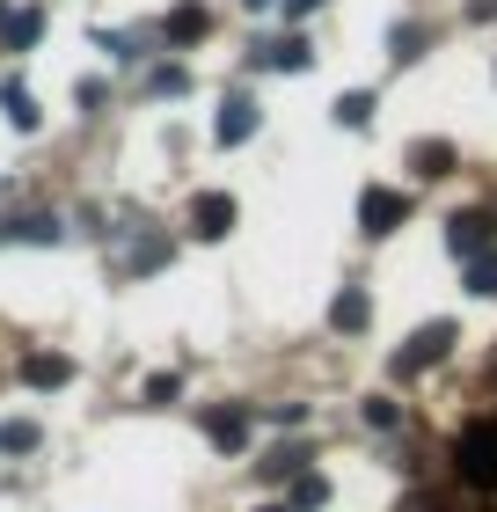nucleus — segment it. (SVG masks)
Here are the masks:
<instances>
[{
	"mask_svg": "<svg viewBox=\"0 0 497 512\" xmlns=\"http://www.w3.org/2000/svg\"><path fill=\"white\" fill-rule=\"evenodd\" d=\"M454 469H461V483H476V491H497V417H483V425L461 432Z\"/></svg>",
	"mask_w": 497,
	"mask_h": 512,
	"instance_id": "obj_1",
	"label": "nucleus"
},
{
	"mask_svg": "<svg viewBox=\"0 0 497 512\" xmlns=\"http://www.w3.org/2000/svg\"><path fill=\"white\" fill-rule=\"evenodd\" d=\"M446 352H454V322H424V330L395 352V374L410 381V374H424V366H439Z\"/></svg>",
	"mask_w": 497,
	"mask_h": 512,
	"instance_id": "obj_2",
	"label": "nucleus"
},
{
	"mask_svg": "<svg viewBox=\"0 0 497 512\" xmlns=\"http://www.w3.org/2000/svg\"><path fill=\"white\" fill-rule=\"evenodd\" d=\"M490 235H497V213H490V205H468V213L446 220V249H454V256H483Z\"/></svg>",
	"mask_w": 497,
	"mask_h": 512,
	"instance_id": "obj_3",
	"label": "nucleus"
},
{
	"mask_svg": "<svg viewBox=\"0 0 497 512\" xmlns=\"http://www.w3.org/2000/svg\"><path fill=\"white\" fill-rule=\"evenodd\" d=\"M205 439H212L220 454H242V447H249V403H212V410H205Z\"/></svg>",
	"mask_w": 497,
	"mask_h": 512,
	"instance_id": "obj_4",
	"label": "nucleus"
},
{
	"mask_svg": "<svg viewBox=\"0 0 497 512\" xmlns=\"http://www.w3.org/2000/svg\"><path fill=\"white\" fill-rule=\"evenodd\" d=\"M402 220H410V198H402V191H381V183H373V191L359 198V227H366V235H395Z\"/></svg>",
	"mask_w": 497,
	"mask_h": 512,
	"instance_id": "obj_5",
	"label": "nucleus"
},
{
	"mask_svg": "<svg viewBox=\"0 0 497 512\" xmlns=\"http://www.w3.org/2000/svg\"><path fill=\"white\" fill-rule=\"evenodd\" d=\"M191 235H198V242L234 235V198H227V191H198V198H191Z\"/></svg>",
	"mask_w": 497,
	"mask_h": 512,
	"instance_id": "obj_6",
	"label": "nucleus"
},
{
	"mask_svg": "<svg viewBox=\"0 0 497 512\" xmlns=\"http://www.w3.org/2000/svg\"><path fill=\"white\" fill-rule=\"evenodd\" d=\"M212 30V15H205V0H176V8H169V22H161V37H169L176 44V52H191V44Z\"/></svg>",
	"mask_w": 497,
	"mask_h": 512,
	"instance_id": "obj_7",
	"label": "nucleus"
},
{
	"mask_svg": "<svg viewBox=\"0 0 497 512\" xmlns=\"http://www.w3.org/2000/svg\"><path fill=\"white\" fill-rule=\"evenodd\" d=\"M249 132H256V103L242 96V88H234V96L220 103V118H212V139H220V147H242Z\"/></svg>",
	"mask_w": 497,
	"mask_h": 512,
	"instance_id": "obj_8",
	"label": "nucleus"
},
{
	"mask_svg": "<svg viewBox=\"0 0 497 512\" xmlns=\"http://www.w3.org/2000/svg\"><path fill=\"white\" fill-rule=\"evenodd\" d=\"M366 322H373V300H366V286H344L337 300H329V330H337V337H359Z\"/></svg>",
	"mask_w": 497,
	"mask_h": 512,
	"instance_id": "obj_9",
	"label": "nucleus"
},
{
	"mask_svg": "<svg viewBox=\"0 0 497 512\" xmlns=\"http://www.w3.org/2000/svg\"><path fill=\"white\" fill-rule=\"evenodd\" d=\"M22 381H30V388H66V381H74V359H66V352H30V359H22Z\"/></svg>",
	"mask_w": 497,
	"mask_h": 512,
	"instance_id": "obj_10",
	"label": "nucleus"
},
{
	"mask_svg": "<svg viewBox=\"0 0 497 512\" xmlns=\"http://www.w3.org/2000/svg\"><path fill=\"white\" fill-rule=\"evenodd\" d=\"M0 110H8L15 132H37V125H44V110H37V96H30L22 81H0Z\"/></svg>",
	"mask_w": 497,
	"mask_h": 512,
	"instance_id": "obj_11",
	"label": "nucleus"
},
{
	"mask_svg": "<svg viewBox=\"0 0 497 512\" xmlns=\"http://www.w3.org/2000/svg\"><path fill=\"white\" fill-rule=\"evenodd\" d=\"M410 169L432 183V176H454V147H446V139H417L410 147Z\"/></svg>",
	"mask_w": 497,
	"mask_h": 512,
	"instance_id": "obj_12",
	"label": "nucleus"
},
{
	"mask_svg": "<svg viewBox=\"0 0 497 512\" xmlns=\"http://www.w3.org/2000/svg\"><path fill=\"white\" fill-rule=\"evenodd\" d=\"M37 37H44V8H15L8 30H0V44H8V52H30Z\"/></svg>",
	"mask_w": 497,
	"mask_h": 512,
	"instance_id": "obj_13",
	"label": "nucleus"
},
{
	"mask_svg": "<svg viewBox=\"0 0 497 512\" xmlns=\"http://www.w3.org/2000/svg\"><path fill=\"white\" fill-rule=\"evenodd\" d=\"M256 66H278V74H300V66H307V44H300V37H278V44H256Z\"/></svg>",
	"mask_w": 497,
	"mask_h": 512,
	"instance_id": "obj_14",
	"label": "nucleus"
},
{
	"mask_svg": "<svg viewBox=\"0 0 497 512\" xmlns=\"http://www.w3.org/2000/svg\"><path fill=\"white\" fill-rule=\"evenodd\" d=\"M468 293H476V300H497V249L468 256Z\"/></svg>",
	"mask_w": 497,
	"mask_h": 512,
	"instance_id": "obj_15",
	"label": "nucleus"
},
{
	"mask_svg": "<svg viewBox=\"0 0 497 512\" xmlns=\"http://www.w3.org/2000/svg\"><path fill=\"white\" fill-rule=\"evenodd\" d=\"M8 235H22V242H59L66 227H59L52 213H30V220H8Z\"/></svg>",
	"mask_w": 497,
	"mask_h": 512,
	"instance_id": "obj_16",
	"label": "nucleus"
},
{
	"mask_svg": "<svg viewBox=\"0 0 497 512\" xmlns=\"http://www.w3.org/2000/svg\"><path fill=\"white\" fill-rule=\"evenodd\" d=\"M37 447V425L30 417H8V425H0V454H30Z\"/></svg>",
	"mask_w": 497,
	"mask_h": 512,
	"instance_id": "obj_17",
	"label": "nucleus"
},
{
	"mask_svg": "<svg viewBox=\"0 0 497 512\" xmlns=\"http://www.w3.org/2000/svg\"><path fill=\"white\" fill-rule=\"evenodd\" d=\"M366 118H373V96H359V88H351V96L337 103V125H351V132H359Z\"/></svg>",
	"mask_w": 497,
	"mask_h": 512,
	"instance_id": "obj_18",
	"label": "nucleus"
},
{
	"mask_svg": "<svg viewBox=\"0 0 497 512\" xmlns=\"http://www.w3.org/2000/svg\"><path fill=\"white\" fill-rule=\"evenodd\" d=\"M293 505H300V512L329 505V483H322V476H300V483H293Z\"/></svg>",
	"mask_w": 497,
	"mask_h": 512,
	"instance_id": "obj_19",
	"label": "nucleus"
},
{
	"mask_svg": "<svg viewBox=\"0 0 497 512\" xmlns=\"http://www.w3.org/2000/svg\"><path fill=\"white\" fill-rule=\"evenodd\" d=\"M359 417H366L373 432H388V425H395V403H388V395H366V403H359Z\"/></svg>",
	"mask_w": 497,
	"mask_h": 512,
	"instance_id": "obj_20",
	"label": "nucleus"
},
{
	"mask_svg": "<svg viewBox=\"0 0 497 512\" xmlns=\"http://www.w3.org/2000/svg\"><path fill=\"white\" fill-rule=\"evenodd\" d=\"M147 96H183V66H161V74H147Z\"/></svg>",
	"mask_w": 497,
	"mask_h": 512,
	"instance_id": "obj_21",
	"label": "nucleus"
},
{
	"mask_svg": "<svg viewBox=\"0 0 497 512\" xmlns=\"http://www.w3.org/2000/svg\"><path fill=\"white\" fill-rule=\"evenodd\" d=\"M417 44H424L417 22H395V59H417Z\"/></svg>",
	"mask_w": 497,
	"mask_h": 512,
	"instance_id": "obj_22",
	"label": "nucleus"
},
{
	"mask_svg": "<svg viewBox=\"0 0 497 512\" xmlns=\"http://www.w3.org/2000/svg\"><path fill=\"white\" fill-rule=\"evenodd\" d=\"M147 403H176V374H154L147 381Z\"/></svg>",
	"mask_w": 497,
	"mask_h": 512,
	"instance_id": "obj_23",
	"label": "nucleus"
},
{
	"mask_svg": "<svg viewBox=\"0 0 497 512\" xmlns=\"http://www.w3.org/2000/svg\"><path fill=\"white\" fill-rule=\"evenodd\" d=\"M497 15V0H468V22H490Z\"/></svg>",
	"mask_w": 497,
	"mask_h": 512,
	"instance_id": "obj_24",
	"label": "nucleus"
},
{
	"mask_svg": "<svg viewBox=\"0 0 497 512\" xmlns=\"http://www.w3.org/2000/svg\"><path fill=\"white\" fill-rule=\"evenodd\" d=\"M315 8H322V0H286V15H293V22H300V15H315Z\"/></svg>",
	"mask_w": 497,
	"mask_h": 512,
	"instance_id": "obj_25",
	"label": "nucleus"
},
{
	"mask_svg": "<svg viewBox=\"0 0 497 512\" xmlns=\"http://www.w3.org/2000/svg\"><path fill=\"white\" fill-rule=\"evenodd\" d=\"M242 8H249V15H256V8H271V0H242Z\"/></svg>",
	"mask_w": 497,
	"mask_h": 512,
	"instance_id": "obj_26",
	"label": "nucleus"
},
{
	"mask_svg": "<svg viewBox=\"0 0 497 512\" xmlns=\"http://www.w3.org/2000/svg\"><path fill=\"white\" fill-rule=\"evenodd\" d=\"M256 512H293V505H256Z\"/></svg>",
	"mask_w": 497,
	"mask_h": 512,
	"instance_id": "obj_27",
	"label": "nucleus"
},
{
	"mask_svg": "<svg viewBox=\"0 0 497 512\" xmlns=\"http://www.w3.org/2000/svg\"><path fill=\"white\" fill-rule=\"evenodd\" d=\"M0 30H8V15H0Z\"/></svg>",
	"mask_w": 497,
	"mask_h": 512,
	"instance_id": "obj_28",
	"label": "nucleus"
},
{
	"mask_svg": "<svg viewBox=\"0 0 497 512\" xmlns=\"http://www.w3.org/2000/svg\"><path fill=\"white\" fill-rule=\"evenodd\" d=\"M417 512H424V505H417ZM432 512H439V505H432Z\"/></svg>",
	"mask_w": 497,
	"mask_h": 512,
	"instance_id": "obj_29",
	"label": "nucleus"
}]
</instances>
